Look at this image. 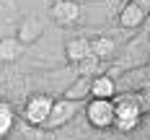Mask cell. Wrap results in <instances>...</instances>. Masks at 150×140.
Returning a JSON list of instances; mask_svg holds the SVG:
<instances>
[{
	"mask_svg": "<svg viewBox=\"0 0 150 140\" xmlns=\"http://www.w3.org/2000/svg\"><path fill=\"white\" fill-rule=\"evenodd\" d=\"M140 117H142V112L135 99H122L119 104H114V122L111 124H117L122 132H129L140 124Z\"/></svg>",
	"mask_w": 150,
	"mask_h": 140,
	"instance_id": "cell-1",
	"label": "cell"
},
{
	"mask_svg": "<svg viewBox=\"0 0 150 140\" xmlns=\"http://www.w3.org/2000/svg\"><path fill=\"white\" fill-rule=\"evenodd\" d=\"M49 109H52V99L44 96V93H36V96H31L29 101H26L23 117H26V122H29V124L42 127L44 119H47V114H49Z\"/></svg>",
	"mask_w": 150,
	"mask_h": 140,
	"instance_id": "cell-2",
	"label": "cell"
},
{
	"mask_svg": "<svg viewBox=\"0 0 150 140\" xmlns=\"http://www.w3.org/2000/svg\"><path fill=\"white\" fill-rule=\"evenodd\" d=\"M86 114H88V122L93 127H111L114 122V104H111V99H93L86 109Z\"/></svg>",
	"mask_w": 150,
	"mask_h": 140,
	"instance_id": "cell-3",
	"label": "cell"
},
{
	"mask_svg": "<svg viewBox=\"0 0 150 140\" xmlns=\"http://www.w3.org/2000/svg\"><path fill=\"white\" fill-rule=\"evenodd\" d=\"M52 18L60 23V26H70L80 18V5L73 0H57L52 5Z\"/></svg>",
	"mask_w": 150,
	"mask_h": 140,
	"instance_id": "cell-4",
	"label": "cell"
},
{
	"mask_svg": "<svg viewBox=\"0 0 150 140\" xmlns=\"http://www.w3.org/2000/svg\"><path fill=\"white\" fill-rule=\"evenodd\" d=\"M142 21H145V8H142L137 0H127L124 8H122V13H119V23L124 29H135Z\"/></svg>",
	"mask_w": 150,
	"mask_h": 140,
	"instance_id": "cell-5",
	"label": "cell"
},
{
	"mask_svg": "<svg viewBox=\"0 0 150 140\" xmlns=\"http://www.w3.org/2000/svg\"><path fill=\"white\" fill-rule=\"evenodd\" d=\"M73 117V104H67V101H60V104H54L52 101V109H49V114H47L44 119V127H60V124H65L67 119Z\"/></svg>",
	"mask_w": 150,
	"mask_h": 140,
	"instance_id": "cell-6",
	"label": "cell"
},
{
	"mask_svg": "<svg viewBox=\"0 0 150 140\" xmlns=\"http://www.w3.org/2000/svg\"><path fill=\"white\" fill-rule=\"evenodd\" d=\"M117 91V86H114V80L109 75H98L93 78V83H91V96L93 99H111Z\"/></svg>",
	"mask_w": 150,
	"mask_h": 140,
	"instance_id": "cell-7",
	"label": "cell"
},
{
	"mask_svg": "<svg viewBox=\"0 0 150 140\" xmlns=\"http://www.w3.org/2000/svg\"><path fill=\"white\" fill-rule=\"evenodd\" d=\"M67 57L73 62H80L91 57V42L88 39H73V42H67Z\"/></svg>",
	"mask_w": 150,
	"mask_h": 140,
	"instance_id": "cell-8",
	"label": "cell"
},
{
	"mask_svg": "<svg viewBox=\"0 0 150 140\" xmlns=\"http://www.w3.org/2000/svg\"><path fill=\"white\" fill-rule=\"evenodd\" d=\"M13 119H16L13 107H11V104H5V101H0V138L11 132V127H13Z\"/></svg>",
	"mask_w": 150,
	"mask_h": 140,
	"instance_id": "cell-9",
	"label": "cell"
},
{
	"mask_svg": "<svg viewBox=\"0 0 150 140\" xmlns=\"http://www.w3.org/2000/svg\"><path fill=\"white\" fill-rule=\"evenodd\" d=\"M111 52H114V42L109 36H101V39L91 42V55L93 57H109Z\"/></svg>",
	"mask_w": 150,
	"mask_h": 140,
	"instance_id": "cell-10",
	"label": "cell"
},
{
	"mask_svg": "<svg viewBox=\"0 0 150 140\" xmlns=\"http://www.w3.org/2000/svg\"><path fill=\"white\" fill-rule=\"evenodd\" d=\"M124 3H127V0H124Z\"/></svg>",
	"mask_w": 150,
	"mask_h": 140,
	"instance_id": "cell-11",
	"label": "cell"
}]
</instances>
